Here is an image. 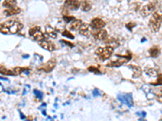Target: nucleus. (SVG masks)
Wrapping results in <instances>:
<instances>
[{
	"instance_id": "obj_5",
	"label": "nucleus",
	"mask_w": 162,
	"mask_h": 121,
	"mask_svg": "<svg viewBox=\"0 0 162 121\" xmlns=\"http://www.w3.org/2000/svg\"><path fill=\"white\" fill-rule=\"evenodd\" d=\"M29 36H31L32 37L37 41H42L46 38V36L44 35L41 30H40V27H34L32 28L30 30L28 31Z\"/></svg>"
},
{
	"instance_id": "obj_30",
	"label": "nucleus",
	"mask_w": 162,
	"mask_h": 121,
	"mask_svg": "<svg viewBox=\"0 0 162 121\" xmlns=\"http://www.w3.org/2000/svg\"><path fill=\"white\" fill-rule=\"evenodd\" d=\"M135 26H136V24L134 23H129L126 24V27H127L130 31H132V28H134V27H135Z\"/></svg>"
},
{
	"instance_id": "obj_14",
	"label": "nucleus",
	"mask_w": 162,
	"mask_h": 121,
	"mask_svg": "<svg viewBox=\"0 0 162 121\" xmlns=\"http://www.w3.org/2000/svg\"><path fill=\"white\" fill-rule=\"evenodd\" d=\"M21 10H20V8H17V7H12V8H10L9 9H7L3 11V14L6 15V16H11V15H17L19 13H20Z\"/></svg>"
},
{
	"instance_id": "obj_12",
	"label": "nucleus",
	"mask_w": 162,
	"mask_h": 121,
	"mask_svg": "<svg viewBox=\"0 0 162 121\" xmlns=\"http://www.w3.org/2000/svg\"><path fill=\"white\" fill-rule=\"evenodd\" d=\"M40 46L42 47L44 49H46L47 51H50V52H52L55 49V45L52 42V41H50V40H44L40 42Z\"/></svg>"
},
{
	"instance_id": "obj_32",
	"label": "nucleus",
	"mask_w": 162,
	"mask_h": 121,
	"mask_svg": "<svg viewBox=\"0 0 162 121\" xmlns=\"http://www.w3.org/2000/svg\"><path fill=\"white\" fill-rule=\"evenodd\" d=\"M93 95L94 96H97V95H101V93L99 91L98 89H95L93 91Z\"/></svg>"
},
{
	"instance_id": "obj_34",
	"label": "nucleus",
	"mask_w": 162,
	"mask_h": 121,
	"mask_svg": "<svg viewBox=\"0 0 162 121\" xmlns=\"http://www.w3.org/2000/svg\"><path fill=\"white\" fill-rule=\"evenodd\" d=\"M20 119H25V116H24V114L22 113V112H21L20 111Z\"/></svg>"
},
{
	"instance_id": "obj_22",
	"label": "nucleus",
	"mask_w": 162,
	"mask_h": 121,
	"mask_svg": "<svg viewBox=\"0 0 162 121\" xmlns=\"http://www.w3.org/2000/svg\"><path fill=\"white\" fill-rule=\"evenodd\" d=\"M154 95L157 98V101L162 104V88H157L154 91Z\"/></svg>"
},
{
	"instance_id": "obj_13",
	"label": "nucleus",
	"mask_w": 162,
	"mask_h": 121,
	"mask_svg": "<svg viewBox=\"0 0 162 121\" xmlns=\"http://www.w3.org/2000/svg\"><path fill=\"white\" fill-rule=\"evenodd\" d=\"M79 34L83 35L85 37H89L91 35V29L90 26L87 23H82L80 28H79Z\"/></svg>"
},
{
	"instance_id": "obj_33",
	"label": "nucleus",
	"mask_w": 162,
	"mask_h": 121,
	"mask_svg": "<svg viewBox=\"0 0 162 121\" xmlns=\"http://www.w3.org/2000/svg\"><path fill=\"white\" fill-rule=\"evenodd\" d=\"M136 114L137 115H139V116H141L143 118H144V117H145V116H146V115H147V113H146V112H144V111H142V112H140V113H138V112H137Z\"/></svg>"
},
{
	"instance_id": "obj_16",
	"label": "nucleus",
	"mask_w": 162,
	"mask_h": 121,
	"mask_svg": "<svg viewBox=\"0 0 162 121\" xmlns=\"http://www.w3.org/2000/svg\"><path fill=\"white\" fill-rule=\"evenodd\" d=\"M128 68H131L132 71H133V78H139V76L141 75L142 70H141V68H140L139 66L130 65V66H128Z\"/></svg>"
},
{
	"instance_id": "obj_8",
	"label": "nucleus",
	"mask_w": 162,
	"mask_h": 121,
	"mask_svg": "<svg viewBox=\"0 0 162 121\" xmlns=\"http://www.w3.org/2000/svg\"><path fill=\"white\" fill-rule=\"evenodd\" d=\"M64 6L66 9L76 11L78 10L79 8L80 7V3L78 0H66L64 3Z\"/></svg>"
},
{
	"instance_id": "obj_4",
	"label": "nucleus",
	"mask_w": 162,
	"mask_h": 121,
	"mask_svg": "<svg viewBox=\"0 0 162 121\" xmlns=\"http://www.w3.org/2000/svg\"><path fill=\"white\" fill-rule=\"evenodd\" d=\"M115 57H116V60H111L109 64H107V66H110V67H120L123 64H125L128 60L131 59V56L116 55Z\"/></svg>"
},
{
	"instance_id": "obj_20",
	"label": "nucleus",
	"mask_w": 162,
	"mask_h": 121,
	"mask_svg": "<svg viewBox=\"0 0 162 121\" xmlns=\"http://www.w3.org/2000/svg\"><path fill=\"white\" fill-rule=\"evenodd\" d=\"M46 33H47V34H48L50 37L52 38H56L57 37V33H56L55 30L53 29L51 26L50 25H47L46 27Z\"/></svg>"
},
{
	"instance_id": "obj_1",
	"label": "nucleus",
	"mask_w": 162,
	"mask_h": 121,
	"mask_svg": "<svg viewBox=\"0 0 162 121\" xmlns=\"http://www.w3.org/2000/svg\"><path fill=\"white\" fill-rule=\"evenodd\" d=\"M23 27V24L18 21H7L1 23V33L3 34H16Z\"/></svg>"
},
{
	"instance_id": "obj_26",
	"label": "nucleus",
	"mask_w": 162,
	"mask_h": 121,
	"mask_svg": "<svg viewBox=\"0 0 162 121\" xmlns=\"http://www.w3.org/2000/svg\"><path fill=\"white\" fill-rule=\"evenodd\" d=\"M158 78H157V82H153L151 83L153 86H159V85H162V74H158Z\"/></svg>"
},
{
	"instance_id": "obj_10",
	"label": "nucleus",
	"mask_w": 162,
	"mask_h": 121,
	"mask_svg": "<svg viewBox=\"0 0 162 121\" xmlns=\"http://www.w3.org/2000/svg\"><path fill=\"white\" fill-rule=\"evenodd\" d=\"M105 26V23L100 18H95V19L92 20L91 27L93 29H96V30L102 29Z\"/></svg>"
},
{
	"instance_id": "obj_17",
	"label": "nucleus",
	"mask_w": 162,
	"mask_h": 121,
	"mask_svg": "<svg viewBox=\"0 0 162 121\" xmlns=\"http://www.w3.org/2000/svg\"><path fill=\"white\" fill-rule=\"evenodd\" d=\"M80 7L82 11H89L92 9L91 3L86 1V0H84V1L81 2Z\"/></svg>"
},
{
	"instance_id": "obj_2",
	"label": "nucleus",
	"mask_w": 162,
	"mask_h": 121,
	"mask_svg": "<svg viewBox=\"0 0 162 121\" xmlns=\"http://www.w3.org/2000/svg\"><path fill=\"white\" fill-rule=\"evenodd\" d=\"M162 23V11H157L152 14L149 20V28L152 32L157 33L160 28Z\"/></svg>"
},
{
	"instance_id": "obj_31",
	"label": "nucleus",
	"mask_w": 162,
	"mask_h": 121,
	"mask_svg": "<svg viewBox=\"0 0 162 121\" xmlns=\"http://www.w3.org/2000/svg\"><path fill=\"white\" fill-rule=\"evenodd\" d=\"M60 43H63L65 44L66 45H69L71 48H72L73 47V44H71V42H68V41H66V40H60Z\"/></svg>"
},
{
	"instance_id": "obj_24",
	"label": "nucleus",
	"mask_w": 162,
	"mask_h": 121,
	"mask_svg": "<svg viewBox=\"0 0 162 121\" xmlns=\"http://www.w3.org/2000/svg\"><path fill=\"white\" fill-rule=\"evenodd\" d=\"M145 72L149 76H157V70H155L154 69H145Z\"/></svg>"
},
{
	"instance_id": "obj_21",
	"label": "nucleus",
	"mask_w": 162,
	"mask_h": 121,
	"mask_svg": "<svg viewBox=\"0 0 162 121\" xmlns=\"http://www.w3.org/2000/svg\"><path fill=\"white\" fill-rule=\"evenodd\" d=\"M15 4H16V0H5L3 3V7L8 8L15 7Z\"/></svg>"
},
{
	"instance_id": "obj_9",
	"label": "nucleus",
	"mask_w": 162,
	"mask_h": 121,
	"mask_svg": "<svg viewBox=\"0 0 162 121\" xmlns=\"http://www.w3.org/2000/svg\"><path fill=\"white\" fill-rule=\"evenodd\" d=\"M56 66V60L55 59H50V60H48L46 64H44L43 66L40 67V70H42L46 73H49V72H51L53 70V68L55 67Z\"/></svg>"
},
{
	"instance_id": "obj_3",
	"label": "nucleus",
	"mask_w": 162,
	"mask_h": 121,
	"mask_svg": "<svg viewBox=\"0 0 162 121\" xmlns=\"http://www.w3.org/2000/svg\"><path fill=\"white\" fill-rule=\"evenodd\" d=\"M114 53V48H112L110 46H106L104 48H98L95 51V54L101 60H105L109 59L112 56Z\"/></svg>"
},
{
	"instance_id": "obj_28",
	"label": "nucleus",
	"mask_w": 162,
	"mask_h": 121,
	"mask_svg": "<svg viewBox=\"0 0 162 121\" xmlns=\"http://www.w3.org/2000/svg\"><path fill=\"white\" fill-rule=\"evenodd\" d=\"M62 34H63V36L68 37V38H70V39H74V36L72 35V34H71L70 32H68L67 30L64 31L63 33H62Z\"/></svg>"
},
{
	"instance_id": "obj_23",
	"label": "nucleus",
	"mask_w": 162,
	"mask_h": 121,
	"mask_svg": "<svg viewBox=\"0 0 162 121\" xmlns=\"http://www.w3.org/2000/svg\"><path fill=\"white\" fill-rule=\"evenodd\" d=\"M0 72L3 75H11V76H15V73H14V71H11L9 70H8L5 67H3V66H1V69H0Z\"/></svg>"
},
{
	"instance_id": "obj_29",
	"label": "nucleus",
	"mask_w": 162,
	"mask_h": 121,
	"mask_svg": "<svg viewBox=\"0 0 162 121\" xmlns=\"http://www.w3.org/2000/svg\"><path fill=\"white\" fill-rule=\"evenodd\" d=\"M63 20L66 23H70L71 21L75 20V17L74 16H66V15H64Z\"/></svg>"
},
{
	"instance_id": "obj_27",
	"label": "nucleus",
	"mask_w": 162,
	"mask_h": 121,
	"mask_svg": "<svg viewBox=\"0 0 162 121\" xmlns=\"http://www.w3.org/2000/svg\"><path fill=\"white\" fill-rule=\"evenodd\" d=\"M88 70L90 72H92V73H96V74H100L101 73V71L99 70L97 68H96V67H94V66H90V67H89Z\"/></svg>"
},
{
	"instance_id": "obj_35",
	"label": "nucleus",
	"mask_w": 162,
	"mask_h": 121,
	"mask_svg": "<svg viewBox=\"0 0 162 121\" xmlns=\"http://www.w3.org/2000/svg\"><path fill=\"white\" fill-rule=\"evenodd\" d=\"M23 57H24V58H28V56H27V55H25V56H23Z\"/></svg>"
},
{
	"instance_id": "obj_19",
	"label": "nucleus",
	"mask_w": 162,
	"mask_h": 121,
	"mask_svg": "<svg viewBox=\"0 0 162 121\" xmlns=\"http://www.w3.org/2000/svg\"><path fill=\"white\" fill-rule=\"evenodd\" d=\"M149 53L150 56L152 57H157L158 56L160 55V48L157 46H155V47H152L149 49Z\"/></svg>"
},
{
	"instance_id": "obj_25",
	"label": "nucleus",
	"mask_w": 162,
	"mask_h": 121,
	"mask_svg": "<svg viewBox=\"0 0 162 121\" xmlns=\"http://www.w3.org/2000/svg\"><path fill=\"white\" fill-rule=\"evenodd\" d=\"M33 92H34L36 97H37L38 99H42V98H43V93H42L41 91H38V90H34Z\"/></svg>"
},
{
	"instance_id": "obj_7",
	"label": "nucleus",
	"mask_w": 162,
	"mask_h": 121,
	"mask_svg": "<svg viewBox=\"0 0 162 121\" xmlns=\"http://www.w3.org/2000/svg\"><path fill=\"white\" fill-rule=\"evenodd\" d=\"M155 8V4L153 3H149L146 4L145 6H144L142 8L141 11H140V15L143 16V17H147L149 15H151L153 11H154Z\"/></svg>"
},
{
	"instance_id": "obj_11",
	"label": "nucleus",
	"mask_w": 162,
	"mask_h": 121,
	"mask_svg": "<svg viewBox=\"0 0 162 121\" xmlns=\"http://www.w3.org/2000/svg\"><path fill=\"white\" fill-rule=\"evenodd\" d=\"M108 36V33L105 29H99L93 33V37L97 40H104Z\"/></svg>"
},
{
	"instance_id": "obj_6",
	"label": "nucleus",
	"mask_w": 162,
	"mask_h": 121,
	"mask_svg": "<svg viewBox=\"0 0 162 121\" xmlns=\"http://www.w3.org/2000/svg\"><path fill=\"white\" fill-rule=\"evenodd\" d=\"M118 98L119 101H121L122 104H126L129 107H132L134 105L133 103V98H132L131 94H125V95H118Z\"/></svg>"
},
{
	"instance_id": "obj_18",
	"label": "nucleus",
	"mask_w": 162,
	"mask_h": 121,
	"mask_svg": "<svg viewBox=\"0 0 162 121\" xmlns=\"http://www.w3.org/2000/svg\"><path fill=\"white\" fill-rule=\"evenodd\" d=\"M13 71L15 73V75L20 74L21 73H24L26 74H29V73H30V70L28 68H21V67H15V68H14Z\"/></svg>"
},
{
	"instance_id": "obj_15",
	"label": "nucleus",
	"mask_w": 162,
	"mask_h": 121,
	"mask_svg": "<svg viewBox=\"0 0 162 121\" xmlns=\"http://www.w3.org/2000/svg\"><path fill=\"white\" fill-rule=\"evenodd\" d=\"M82 25V21L81 20H72L69 25V28L72 31H76L79 29Z\"/></svg>"
}]
</instances>
